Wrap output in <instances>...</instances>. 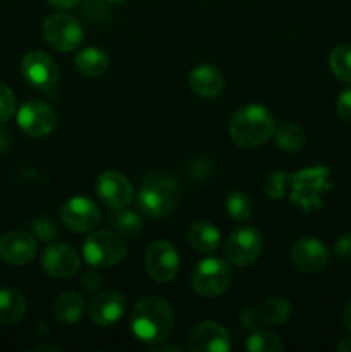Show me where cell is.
Here are the masks:
<instances>
[{
    "mask_svg": "<svg viewBox=\"0 0 351 352\" xmlns=\"http://www.w3.org/2000/svg\"><path fill=\"white\" fill-rule=\"evenodd\" d=\"M96 191L102 201L112 210L127 208L133 201V186L119 172H103L96 181Z\"/></svg>",
    "mask_w": 351,
    "mask_h": 352,
    "instance_id": "14",
    "label": "cell"
},
{
    "mask_svg": "<svg viewBox=\"0 0 351 352\" xmlns=\"http://www.w3.org/2000/svg\"><path fill=\"white\" fill-rule=\"evenodd\" d=\"M36 254V239L24 230H14L0 239V260L9 265H26Z\"/></svg>",
    "mask_w": 351,
    "mask_h": 352,
    "instance_id": "16",
    "label": "cell"
},
{
    "mask_svg": "<svg viewBox=\"0 0 351 352\" xmlns=\"http://www.w3.org/2000/svg\"><path fill=\"white\" fill-rule=\"evenodd\" d=\"M210 170H212V165L205 158H196L189 164V174L195 181H203L210 174Z\"/></svg>",
    "mask_w": 351,
    "mask_h": 352,
    "instance_id": "32",
    "label": "cell"
},
{
    "mask_svg": "<svg viewBox=\"0 0 351 352\" xmlns=\"http://www.w3.org/2000/svg\"><path fill=\"white\" fill-rule=\"evenodd\" d=\"M112 226L120 236L124 237H136L140 236L143 230V220L140 215L134 212H127V210H117V213L112 219Z\"/></svg>",
    "mask_w": 351,
    "mask_h": 352,
    "instance_id": "28",
    "label": "cell"
},
{
    "mask_svg": "<svg viewBox=\"0 0 351 352\" xmlns=\"http://www.w3.org/2000/svg\"><path fill=\"white\" fill-rule=\"evenodd\" d=\"M291 261L298 270L305 274H317L329 261L326 244L315 237H301L291 248Z\"/></svg>",
    "mask_w": 351,
    "mask_h": 352,
    "instance_id": "13",
    "label": "cell"
},
{
    "mask_svg": "<svg viewBox=\"0 0 351 352\" xmlns=\"http://www.w3.org/2000/svg\"><path fill=\"white\" fill-rule=\"evenodd\" d=\"M330 69L344 82H351V45H339L330 52Z\"/></svg>",
    "mask_w": 351,
    "mask_h": 352,
    "instance_id": "26",
    "label": "cell"
},
{
    "mask_svg": "<svg viewBox=\"0 0 351 352\" xmlns=\"http://www.w3.org/2000/svg\"><path fill=\"white\" fill-rule=\"evenodd\" d=\"M233 274L224 260L205 258L200 261L191 274V287L202 298H217L229 289Z\"/></svg>",
    "mask_w": 351,
    "mask_h": 352,
    "instance_id": "5",
    "label": "cell"
},
{
    "mask_svg": "<svg viewBox=\"0 0 351 352\" xmlns=\"http://www.w3.org/2000/svg\"><path fill=\"white\" fill-rule=\"evenodd\" d=\"M57 117L52 107L40 100L26 102L17 112V124L21 131L31 138H43L54 131Z\"/></svg>",
    "mask_w": 351,
    "mask_h": 352,
    "instance_id": "9",
    "label": "cell"
},
{
    "mask_svg": "<svg viewBox=\"0 0 351 352\" xmlns=\"http://www.w3.org/2000/svg\"><path fill=\"white\" fill-rule=\"evenodd\" d=\"M74 62L78 71L83 72L85 76H89V78L102 76L103 72H107V69L110 65L109 55L98 47H88L85 50H81L76 55Z\"/></svg>",
    "mask_w": 351,
    "mask_h": 352,
    "instance_id": "23",
    "label": "cell"
},
{
    "mask_svg": "<svg viewBox=\"0 0 351 352\" xmlns=\"http://www.w3.org/2000/svg\"><path fill=\"white\" fill-rule=\"evenodd\" d=\"M26 298L16 289H0V323L14 325L26 315Z\"/></svg>",
    "mask_w": 351,
    "mask_h": 352,
    "instance_id": "22",
    "label": "cell"
},
{
    "mask_svg": "<svg viewBox=\"0 0 351 352\" xmlns=\"http://www.w3.org/2000/svg\"><path fill=\"white\" fill-rule=\"evenodd\" d=\"M327 175H329L327 168H308L298 172V175L292 177V181L296 182L295 195L291 196L292 201L303 205L305 210L312 205H319V192L326 189Z\"/></svg>",
    "mask_w": 351,
    "mask_h": 352,
    "instance_id": "18",
    "label": "cell"
},
{
    "mask_svg": "<svg viewBox=\"0 0 351 352\" xmlns=\"http://www.w3.org/2000/svg\"><path fill=\"white\" fill-rule=\"evenodd\" d=\"M33 232L43 243H50L57 237V227L52 220L48 219H38L33 222Z\"/></svg>",
    "mask_w": 351,
    "mask_h": 352,
    "instance_id": "31",
    "label": "cell"
},
{
    "mask_svg": "<svg viewBox=\"0 0 351 352\" xmlns=\"http://www.w3.org/2000/svg\"><path fill=\"white\" fill-rule=\"evenodd\" d=\"M275 133V119L270 110L250 103L237 110L229 122V136L241 148H258Z\"/></svg>",
    "mask_w": 351,
    "mask_h": 352,
    "instance_id": "2",
    "label": "cell"
},
{
    "mask_svg": "<svg viewBox=\"0 0 351 352\" xmlns=\"http://www.w3.org/2000/svg\"><path fill=\"white\" fill-rule=\"evenodd\" d=\"M241 323H243V327H246V329H251V330H257L258 327H260L262 322V316H260V311H257V309L253 308H246L241 311Z\"/></svg>",
    "mask_w": 351,
    "mask_h": 352,
    "instance_id": "33",
    "label": "cell"
},
{
    "mask_svg": "<svg viewBox=\"0 0 351 352\" xmlns=\"http://www.w3.org/2000/svg\"><path fill=\"white\" fill-rule=\"evenodd\" d=\"M126 302L123 294L116 291H103L93 296L88 305V315L98 327H110L124 315Z\"/></svg>",
    "mask_w": 351,
    "mask_h": 352,
    "instance_id": "17",
    "label": "cell"
},
{
    "mask_svg": "<svg viewBox=\"0 0 351 352\" xmlns=\"http://www.w3.org/2000/svg\"><path fill=\"white\" fill-rule=\"evenodd\" d=\"M343 325H344V329L350 330L351 332V301L348 302L343 309Z\"/></svg>",
    "mask_w": 351,
    "mask_h": 352,
    "instance_id": "38",
    "label": "cell"
},
{
    "mask_svg": "<svg viewBox=\"0 0 351 352\" xmlns=\"http://www.w3.org/2000/svg\"><path fill=\"white\" fill-rule=\"evenodd\" d=\"M107 2H112V3H119V2H124V0H107Z\"/></svg>",
    "mask_w": 351,
    "mask_h": 352,
    "instance_id": "41",
    "label": "cell"
},
{
    "mask_svg": "<svg viewBox=\"0 0 351 352\" xmlns=\"http://www.w3.org/2000/svg\"><path fill=\"white\" fill-rule=\"evenodd\" d=\"M45 40L58 52H72L83 43V28L69 14H52L43 23Z\"/></svg>",
    "mask_w": 351,
    "mask_h": 352,
    "instance_id": "6",
    "label": "cell"
},
{
    "mask_svg": "<svg viewBox=\"0 0 351 352\" xmlns=\"http://www.w3.org/2000/svg\"><path fill=\"white\" fill-rule=\"evenodd\" d=\"M188 349L191 352H227L231 349V337L220 323L202 322L189 332Z\"/></svg>",
    "mask_w": 351,
    "mask_h": 352,
    "instance_id": "12",
    "label": "cell"
},
{
    "mask_svg": "<svg viewBox=\"0 0 351 352\" xmlns=\"http://www.w3.org/2000/svg\"><path fill=\"white\" fill-rule=\"evenodd\" d=\"M41 267L50 277L69 278L78 274L79 256L71 246L65 244H48L41 254Z\"/></svg>",
    "mask_w": 351,
    "mask_h": 352,
    "instance_id": "15",
    "label": "cell"
},
{
    "mask_svg": "<svg viewBox=\"0 0 351 352\" xmlns=\"http://www.w3.org/2000/svg\"><path fill=\"white\" fill-rule=\"evenodd\" d=\"M258 311L265 325H282L291 316V302L286 298L275 296L268 298Z\"/></svg>",
    "mask_w": 351,
    "mask_h": 352,
    "instance_id": "25",
    "label": "cell"
},
{
    "mask_svg": "<svg viewBox=\"0 0 351 352\" xmlns=\"http://www.w3.org/2000/svg\"><path fill=\"white\" fill-rule=\"evenodd\" d=\"M61 219L72 232L85 234L98 226L100 210L92 199L85 196H74L62 205Z\"/></svg>",
    "mask_w": 351,
    "mask_h": 352,
    "instance_id": "10",
    "label": "cell"
},
{
    "mask_svg": "<svg viewBox=\"0 0 351 352\" xmlns=\"http://www.w3.org/2000/svg\"><path fill=\"white\" fill-rule=\"evenodd\" d=\"M337 113L341 119L351 122V89H344L337 98Z\"/></svg>",
    "mask_w": 351,
    "mask_h": 352,
    "instance_id": "34",
    "label": "cell"
},
{
    "mask_svg": "<svg viewBox=\"0 0 351 352\" xmlns=\"http://www.w3.org/2000/svg\"><path fill=\"white\" fill-rule=\"evenodd\" d=\"M179 184L169 172L151 170L138 189V206L151 219L167 217L178 206Z\"/></svg>",
    "mask_w": 351,
    "mask_h": 352,
    "instance_id": "3",
    "label": "cell"
},
{
    "mask_svg": "<svg viewBox=\"0 0 351 352\" xmlns=\"http://www.w3.org/2000/svg\"><path fill=\"white\" fill-rule=\"evenodd\" d=\"M16 112V96L12 89L0 85V124L7 122Z\"/></svg>",
    "mask_w": 351,
    "mask_h": 352,
    "instance_id": "30",
    "label": "cell"
},
{
    "mask_svg": "<svg viewBox=\"0 0 351 352\" xmlns=\"http://www.w3.org/2000/svg\"><path fill=\"white\" fill-rule=\"evenodd\" d=\"M147 274L158 284H167L179 272V253L169 241H155L145 254Z\"/></svg>",
    "mask_w": 351,
    "mask_h": 352,
    "instance_id": "7",
    "label": "cell"
},
{
    "mask_svg": "<svg viewBox=\"0 0 351 352\" xmlns=\"http://www.w3.org/2000/svg\"><path fill=\"white\" fill-rule=\"evenodd\" d=\"M174 329V311L171 305L157 296H148L138 301L131 315V330L147 344H160Z\"/></svg>",
    "mask_w": 351,
    "mask_h": 352,
    "instance_id": "1",
    "label": "cell"
},
{
    "mask_svg": "<svg viewBox=\"0 0 351 352\" xmlns=\"http://www.w3.org/2000/svg\"><path fill=\"white\" fill-rule=\"evenodd\" d=\"M48 2L57 9H72L74 6H78L79 0H48Z\"/></svg>",
    "mask_w": 351,
    "mask_h": 352,
    "instance_id": "37",
    "label": "cell"
},
{
    "mask_svg": "<svg viewBox=\"0 0 351 352\" xmlns=\"http://www.w3.org/2000/svg\"><path fill=\"white\" fill-rule=\"evenodd\" d=\"M275 143L286 153H298L306 143V136L303 129L296 124H282L274 133Z\"/></svg>",
    "mask_w": 351,
    "mask_h": 352,
    "instance_id": "24",
    "label": "cell"
},
{
    "mask_svg": "<svg viewBox=\"0 0 351 352\" xmlns=\"http://www.w3.org/2000/svg\"><path fill=\"white\" fill-rule=\"evenodd\" d=\"M85 311V302L83 298L74 291H65L57 296L54 301V315L64 325H74L79 322Z\"/></svg>",
    "mask_w": 351,
    "mask_h": 352,
    "instance_id": "20",
    "label": "cell"
},
{
    "mask_svg": "<svg viewBox=\"0 0 351 352\" xmlns=\"http://www.w3.org/2000/svg\"><path fill=\"white\" fill-rule=\"evenodd\" d=\"M337 351H341V352H351V337H350V339H344L343 342H341L339 346H337Z\"/></svg>",
    "mask_w": 351,
    "mask_h": 352,
    "instance_id": "39",
    "label": "cell"
},
{
    "mask_svg": "<svg viewBox=\"0 0 351 352\" xmlns=\"http://www.w3.org/2000/svg\"><path fill=\"white\" fill-rule=\"evenodd\" d=\"M262 251V234L253 227L236 229L226 244V256L236 267H248L253 263Z\"/></svg>",
    "mask_w": 351,
    "mask_h": 352,
    "instance_id": "8",
    "label": "cell"
},
{
    "mask_svg": "<svg viewBox=\"0 0 351 352\" xmlns=\"http://www.w3.org/2000/svg\"><path fill=\"white\" fill-rule=\"evenodd\" d=\"M21 72L24 79L36 89H52L58 81V67L45 52H30L23 58Z\"/></svg>",
    "mask_w": 351,
    "mask_h": 352,
    "instance_id": "11",
    "label": "cell"
},
{
    "mask_svg": "<svg viewBox=\"0 0 351 352\" xmlns=\"http://www.w3.org/2000/svg\"><path fill=\"white\" fill-rule=\"evenodd\" d=\"M246 349L250 352H279L284 349V346L275 333L257 329L248 337Z\"/></svg>",
    "mask_w": 351,
    "mask_h": 352,
    "instance_id": "27",
    "label": "cell"
},
{
    "mask_svg": "<svg viewBox=\"0 0 351 352\" xmlns=\"http://www.w3.org/2000/svg\"><path fill=\"white\" fill-rule=\"evenodd\" d=\"M33 351H61V347L57 346H38Z\"/></svg>",
    "mask_w": 351,
    "mask_h": 352,
    "instance_id": "40",
    "label": "cell"
},
{
    "mask_svg": "<svg viewBox=\"0 0 351 352\" xmlns=\"http://www.w3.org/2000/svg\"><path fill=\"white\" fill-rule=\"evenodd\" d=\"M189 86L202 98H215L224 89V76L215 65H198L189 74Z\"/></svg>",
    "mask_w": 351,
    "mask_h": 352,
    "instance_id": "19",
    "label": "cell"
},
{
    "mask_svg": "<svg viewBox=\"0 0 351 352\" xmlns=\"http://www.w3.org/2000/svg\"><path fill=\"white\" fill-rule=\"evenodd\" d=\"M127 253V244L120 234L112 230H96L86 237L83 244V256L86 263L95 268L114 267L120 263Z\"/></svg>",
    "mask_w": 351,
    "mask_h": 352,
    "instance_id": "4",
    "label": "cell"
},
{
    "mask_svg": "<svg viewBox=\"0 0 351 352\" xmlns=\"http://www.w3.org/2000/svg\"><path fill=\"white\" fill-rule=\"evenodd\" d=\"M226 210L236 222H244L251 217V199L250 196L241 191H233L226 198Z\"/></svg>",
    "mask_w": 351,
    "mask_h": 352,
    "instance_id": "29",
    "label": "cell"
},
{
    "mask_svg": "<svg viewBox=\"0 0 351 352\" xmlns=\"http://www.w3.org/2000/svg\"><path fill=\"white\" fill-rule=\"evenodd\" d=\"M100 284H102V275L98 274V270H95V267H93V270H88L83 275V285L88 291H96L100 287Z\"/></svg>",
    "mask_w": 351,
    "mask_h": 352,
    "instance_id": "36",
    "label": "cell"
},
{
    "mask_svg": "<svg viewBox=\"0 0 351 352\" xmlns=\"http://www.w3.org/2000/svg\"><path fill=\"white\" fill-rule=\"evenodd\" d=\"M337 256L341 260H351V234H344L337 239L336 248H334Z\"/></svg>",
    "mask_w": 351,
    "mask_h": 352,
    "instance_id": "35",
    "label": "cell"
},
{
    "mask_svg": "<svg viewBox=\"0 0 351 352\" xmlns=\"http://www.w3.org/2000/svg\"><path fill=\"white\" fill-rule=\"evenodd\" d=\"M188 243L198 253H213L220 244V232L210 222H195L188 229Z\"/></svg>",
    "mask_w": 351,
    "mask_h": 352,
    "instance_id": "21",
    "label": "cell"
}]
</instances>
